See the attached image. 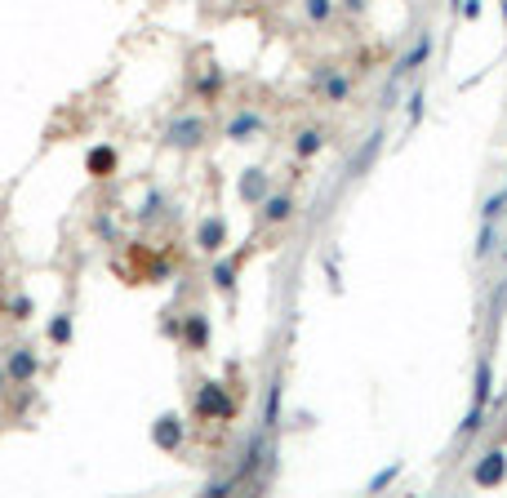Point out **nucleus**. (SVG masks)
Here are the masks:
<instances>
[{
	"mask_svg": "<svg viewBox=\"0 0 507 498\" xmlns=\"http://www.w3.org/2000/svg\"><path fill=\"white\" fill-rule=\"evenodd\" d=\"M263 129V120L258 116H236V120H227V138H249V133H258Z\"/></svg>",
	"mask_w": 507,
	"mask_h": 498,
	"instance_id": "9b49d317",
	"label": "nucleus"
},
{
	"mask_svg": "<svg viewBox=\"0 0 507 498\" xmlns=\"http://www.w3.org/2000/svg\"><path fill=\"white\" fill-rule=\"evenodd\" d=\"M490 405V365L480 360L476 365V396H472V409H485Z\"/></svg>",
	"mask_w": 507,
	"mask_h": 498,
	"instance_id": "ddd939ff",
	"label": "nucleus"
},
{
	"mask_svg": "<svg viewBox=\"0 0 507 498\" xmlns=\"http://www.w3.org/2000/svg\"><path fill=\"white\" fill-rule=\"evenodd\" d=\"M240 196L263 205V169H249V174H245V183H240Z\"/></svg>",
	"mask_w": 507,
	"mask_h": 498,
	"instance_id": "4468645a",
	"label": "nucleus"
},
{
	"mask_svg": "<svg viewBox=\"0 0 507 498\" xmlns=\"http://www.w3.org/2000/svg\"><path fill=\"white\" fill-rule=\"evenodd\" d=\"M50 338H54V343H67V338H71V321H67V316H58V321L50 325Z\"/></svg>",
	"mask_w": 507,
	"mask_h": 498,
	"instance_id": "a211bd4d",
	"label": "nucleus"
},
{
	"mask_svg": "<svg viewBox=\"0 0 507 498\" xmlns=\"http://www.w3.org/2000/svg\"><path fill=\"white\" fill-rule=\"evenodd\" d=\"M196 414H200V418H232L236 405H232V396H227L223 387L205 383L200 392H196Z\"/></svg>",
	"mask_w": 507,
	"mask_h": 498,
	"instance_id": "f257e3e1",
	"label": "nucleus"
},
{
	"mask_svg": "<svg viewBox=\"0 0 507 498\" xmlns=\"http://www.w3.org/2000/svg\"><path fill=\"white\" fill-rule=\"evenodd\" d=\"M9 312H14V321H27V316H31V298H14V302H9Z\"/></svg>",
	"mask_w": 507,
	"mask_h": 498,
	"instance_id": "6ab92c4d",
	"label": "nucleus"
},
{
	"mask_svg": "<svg viewBox=\"0 0 507 498\" xmlns=\"http://www.w3.org/2000/svg\"><path fill=\"white\" fill-rule=\"evenodd\" d=\"M321 94H325V103H343L347 94H352V85H347V76H325Z\"/></svg>",
	"mask_w": 507,
	"mask_h": 498,
	"instance_id": "f8f14e48",
	"label": "nucleus"
},
{
	"mask_svg": "<svg viewBox=\"0 0 507 498\" xmlns=\"http://www.w3.org/2000/svg\"><path fill=\"white\" fill-rule=\"evenodd\" d=\"M427 50H432V41L427 36H418V45H414V54H405V63H401V71H414L422 58H427Z\"/></svg>",
	"mask_w": 507,
	"mask_h": 498,
	"instance_id": "f3484780",
	"label": "nucleus"
},
{
	"mask_svg": "<svg viewBox=\"0 0 507 498\" xmlns=\"http://www.w3.org/2000/svg\"><path fill=\"white\" fill-rule=\"evenodd\" d=\"M289 210H294V200H289L285 191H281V196H263V210H258V218H263L267 227H276V223H285V218H289Z\"/></svg>",
	"mask_w": 507,
	"mask_h": 498,
	"instance_id": "20e7f679",
	"label": "nucleus"
},
{
	"mask_svg": "<svg viewBox=\"0 0 507 498\" xmlns=\"http://www.w3.org/2000/svg\"><path fill=\"white\" fill-rule=\"evenodd\" d=\"M5 374H9V379H18V383H31V374H36V356H31V351H14V356L5 360Z\"/></svg>",
	"mask_w": 507,
	"mask_h": 498,
	"instance_id": "423d86ee",
	"label": "nucleus"
},
{
	"mask_svg": "<svg viewBox=\"0 0 507 498\" xmlns=\"http://www.w3.org/2000/svg\"><path fill=\"white\" fill-rule=\"evenodd\" d=\"M169 147H196V142L205 138V120L200 116H183V120H174L169 125Z\"/></svg>",
	"mask_w": 507,
	"mask_h": 498,
	"instance_id": "f03ea898",
	"label": "nucleus"
},
{
	"mask_svg": "<svg viewBox=\"0 0 507 498\" xmlns=\"http://www.w3.org/2000/svg\"><path fill=\"white\" fill-rule=\"evenodd\" d=\"M347 5H360V0H347Z\"/></svg>",
	"mask_w": 507,
	"mask_h": 498,
	"instance_id": "5701e85b",
	"label": "nucleus"
},
{
	"mask_svg": "<svg viewBox=\"0 0 507 498\" xmlns=\"http://www.w3.org/2000/svg\"><path fill=\"white\" fill-rule=\"evenodd\" d=\"M183 334H187V343L200 351L205 343H210V321H205L200 312H191V316H187V325H183Z\"/></svg>",
	"mask_w": 507,
	"mask_h": 498,
	"instance_id": "0eeeda50",
	"label": "nucleus"
},
{
	"mask_svg": "<svg viewBox=\"0 0 507 498\" xmlns=\"http://www.w3.org/2000/svg\"><path fill=\"white\" fill-rule=\"evenodd\" d=\"M503 258H507V249H503Z\"/></svg>",
	"mask_w": 507,
	"mask_h": 498,
	"instance_id": "b1692460",
	"label": "nucleus"
},
{
	"mask_svg": "<svg viewBox=\"0 0 507 498\" xmlns=\"http://www.w3.org/2000/svg\"><path fill=\"white\" fill-rule=\"evenodd\" d=\"M303 9H307V18H311V22H330L334 0H303Z\"/></svg>",
	"mask_w": 507,
	"mask_h": 498,
	"instance_id": "2eb2a0df",
	"label": "nucleus"
},
{
	"mask_svg": "<svg viewBox=\"0 0 507 498\" xmlns=\"http://www.w3.org/2000/svg\"><path fill=\"white\" fill-rule=\"evenodd\" d=\"M0 392H5V369H0Z\"/></svg>",
	"mask_w": 507,
	"mask_h": 498,
	"instance_id": "412c9836",
	"label": "nucleus"
},
{
	"mask_svg": "<svg viewBox=\"0 0 507 498\" xmlns=\"http://www.w3.org/2000/svg\"><path fill=\"white\" fill-rule=\"evenodd\" d=\"M490 245H494V232L485 227V232H480V245H476V254H490Z\"/></svg>",
	"mask_w": 507,
	"mask_h": 498,
	"instance_id": "aec40b11",
	"label": "nucleus"
},
{
	"mask_svg": "<svg viewBox=\"0 0 507 498\" xmlns=\"http://www.w3.org/2000/svg\"><path fill=\"white\" fill-rule=\"evenodd\" d=\"M503 476H507V458L499 454V449H494V454H485V458L476 463V471H472L476 485H499Z\"/></svg>",
	"mask_w": 507,
	"mask_h": 498,
	"instance_id": "7ed1b4c3",
	"label": "nucleus"
},
{
	"mask_svg": "<svg viewBox=\"0 0 507 498\" xmlns=\"http://www.w3.org/2000/svg\"><path fill=\"white\" fill-rule=\"evenodd\" d=\"M156 445H161V449H178V441H183V423H178L174 414H165L161 423H156Z\"/></svg>",
	"mask_w": 507,
	"mask_h": 498,
	"instance_id": "39448f33",
	"label": "nucleus"
},
{
	"mask_svg": "<svg viewBox=\"0 0 507 498\" xmlns=\"http://www.w3.org/2000/svg\"><path fill=\"white\" fill-rule=\"evenodd\" d=\"M214 285H219V289H232L236 285V263H219V267H214Z\"/></svg>",
	"mask_w": 507,
	"mask_h": 498,
	"instance_id": "dca6fc26",
	"label": "nucleus"
},
{
	"mask_svg": "<svg viewBox=\"0 0 507 498\" xmlns=\"http://www.w3.org/2000/svg\"><path fill=\"white\" fill-rule=\"evenodd\" d=\"M112 169H116V152H112V147H94V152H89V174H94V178H107Z\"/></svg>",
	"mask_w": 507,
	"mask_h": 498,
	"instance_id": "1a4fd4ad",
	"label": "nucleus"
},
{
	"mask_svg": "<svg viewBox=\"0 0 507 498\" xmlns=\"http://www.w3.org/2000/svg\"><path fill=\"white\" fill-rule=\"evenodd\" d=\"M196 245H200V249H219V245H223V218H205Z\"/></svg>",
	"mask_w": 507,
	"mask_h": 498,
	"instance_id": "9d476101",
	"label": "nucleus"
},
{
	"mask_svg": "<svg viewBox=\"0 0 507 498\" xmlns=\"http://www.w3.org/2000/svg\"><path fill=\"white\" fill-rule=\"evenodd\" d=\"M499 196H503V205H507V191H499Z\"/></svg>",
	"mask_w": 507,
	"mask_h": 498,
	"instance_id": "4be33fe9",
	"label": "nucleus"
},
{
	"mask_svg": "<svg viewBox=\"0 0 507 498\" xmlns=\"http://www.w3.org/2000/svg\"><path fill=\"white\" fill-rule=\"evenodd\" d=\"M321 147H325V133L321 129H298L294 133V152L303 156V161H307V156H316Z\"/></svg>",
	"mask_w": 507,
	"mask_h": 498,
	"instance_id": "6e6552de",
	"label": "nucleus"
}]
</instances>
